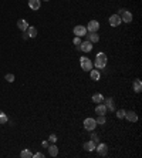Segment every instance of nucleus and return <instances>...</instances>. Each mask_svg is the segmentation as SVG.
I'll return each mask as SVG.
<instances>
[{
  "mask_svg": "<svg viewBox=\"0 0 142 158\" xmlns=\"http://www.w3.org/2000/svg\"><path fill=\"white\" fill-rule=\"evenodd\" d=\"M106 56H105V53H98L97 56H95V67L97 69H105V66H106Z\"/></svg>",
  "mask_w": 142,
  "mask_h": 158,
  "instance_id": "f257e3e1",
  "label": "nucleus"
},
{
  "mask_svg": "<svg viewBox=\"0 0 142 158\" xmlns=\"http://www.w3.org/2000/svg\"><path fill=\"white\" fill-rule=\"evenodd\" d=\"M118 16L121 17V21L122 23H131L132 21V13L131 12H128V10H119V13H118Z\"/></svg>",
  "mask_w": 142,
  "mask_h": 158,
  "instance_id": "f03ea898",
  "label": "nucleus"
},
{
  "mask_svg": "<svg viewBox=\"0 0 142 158\" xmlns=\"http://www.w3.org/2000/svg\"><path fill=\"white\" fill-rule=\"evenodd\" d=\"M80 63H81V69L84 71H91L92 70V63L88 57H81L80 58Z\"/></svg>",
  "mask_w": 142,
  "mask_h": 158,
  "instance_id": "7ed1b4c3",
  "label": "nucleus"
},
{
  "mask_svg": "<svg viewBox=\"0 0 142 158\" xmlns=\"http://www.w3.org/2000/svg\"><path fill=\"white\" fill-rule=\"evenodd\" d=\"M95 127H97V123H95L94 118H85V120H84V128H85L87 131H94Z\"/></svg>",
  "mask_w": 142,
  "mask_h": 158,
  "instance_id": "20e7f679",
  "label": "nucleus"
},
{
  "mask_svg": "<svg viewBox=\"0 0 142 158\" xmlns=\"http://www.w3.org/2000/svg\"><path fill=\"white\" fill-rule=\"evenodd\" d=\"M95 150H97V153L100 154V155H106L108 154V145L104 144V142H98L97 145H95Z\"/></svg>",
  "mask_w": 142,
  "mask_h": 158,
  "instance_id": "39448f33",
  "label": "nucleus"
},
{
  "mask_svg": "<svg viewBox=\"0 0 142 158\" xmlns=\"http://www.w3.org/2000/svg\"><path fill=\"white\" fill-rule=\"evenodd\" d=\"M77 49L81 50V52L89 53L91 50H92V43H91V41H84V43H81L80 46H77Z\"/></svg>",
  "mask_w": 142,
  "mask_h": 158,
  "instance_id": "423d86ee",
  "label": "nucleus"
},
{
  "mask_svg": "<svg viewBox=\"0 0 142 158\" xmlns=\"http://www.w3.org/2000/svg\"><path fill=\"white\" fill-rule=\"evenodd\" d=\"M74 34L77 36V37L87 36V27L85 26H75L74 27Z\"/></svg>",
  "mask_w": 142,
  "mask_h": 158,
  "instance_id": "0eeeda50",
  "label": "nucleus"
},
{
  "mask_svg": "<svg viewBox=\"0 0 142 158\" xmlns=\"http://www.w3.org/2000/svg\"><path fill=\"white\" fill-rule=\"evenodd\" d=\"M121 23H122V21H121V17H119L118 14H112V16L109 17V24H111V27H118Z\"/></svg>",
  "mask_w": 142,
  "mask_h": 158,
  "instance_id": "6e6552de",
  "label": "nucleus"
},
{
  "mask_svg": "<svg viewBox=\"0 0 142 158\" xmlns=\"http://www.w3.org/2000/svg\"><path fill=\"white\" fill-rule=\"evenodd\" d=\"M124 118H126L129 123H137V121H138V115H137L134 111H125Z\"/></svg>",
  "mask_w": 142,
  "mask_h": 158,
  "instance_id": "1a4fd4ad",
  "label": "nucleus"
},
{
  "mask_svg": "<svg viewBox=\"0 0 142 158\" xmlns=\"http://www.w3.org/2000/svg\"><path fill=\"white\" fill-rule=\"evenodd\" d=\"M98 29H100V23H98L97 20H91L88 23V26H87V32H89V33L97 32Z\"/></svg>",
  "mask_w": 142,
  "mask_h": 158,
  "instance_id": "9d476101",
  "label": "nucleus"
},
{
  "mask_svg": "<svg viewBox=\"0 0 142 158\" xmlns=\"http://www.w3.org/2000/svg\"><path fill=\"white\" fill-rule=\"evenodd\" d=\"M41 4V0H29V7L31 10H38Z\"/></svg>",
  "mask_w": 142,
  "mask_h": 158,
  "instance_id": "9b49d317",
  "label": "nucleus"
},
{
  "mask_svg": "<svg viewBox=\"0 0 142 158\" xmlns=\"http://www.w3.org/2000/svg\"><path fill=\"white\" fill-rule=\"evenodd\" d=\"M17 27L21 30V32H26V30H27V27H29V23H27L24 19H20V20L17 21Z\"/></svg>",
  "mask_w": 142,
  "mask_h": 158,
  "instance_id": "f8f14e48",
  "label": "nucleus"
},
{
  "mask_svg": "<svg viewBox=\"0 0 142 158\" xmlns=\"http://www.w3.org/2000/svg\"><path fill=\"white\" fill-rule=\"evenodd\" d=\"M95 113L98 114V115H105L106 113V107L104 104H98L95 107Z\"/></svg>",
  "mask_w": 142,
  "mask_h": 158,
  "instance_id": "ddd939ff",
  "label": "nucleus"
},
{
  "mask_svg": "<svg viewBox=\"0 0 142 158\" xmlns=\"http://www.w3.org/2000/svg\"><path fill=\"white\" fill-rule=\"evenodd\" d=\"M88 41H91L92 44H94V43H97V41H100V34H97V32L89 33V34H88Z\"/></svg>",
  "mask_w": 142,
  "mask_h": 158,
  "instance_id": "4468645a",
  "label": "nucleus"
},
{
  "mask_svg": "<svg viewBox=\"0 0 142 158\" xmlns=\"http://www.w3.org/2000/svg\"><path fill=\"white\" fill-rule=\"evenodd\" d=\"M104 101H105V107H106V110H111V111H114L115 110V104H114V100L112 98H104Z\"/></svg>",
  "mask_w": 142,
  "mask_h": 158,
  "instance_id": "2eb2a0df",
  "label": "nucleus"
},
{
  "mask_svg": "<svg viewBox=\"0 0 142 158\" xmlns=\"http://www.w3.org/2000/svg\"><path fill=\"white\" fill-rule=\"evenodd\" d=\"M95 145H97V144H95L94 141H88V142H85V144H84V150H85V151H88V153H91V151H94V150H95Z\"/></svg>",
  "mask_w": 142,
  "mask_h": 158,
  "instance_id": "dca6fc26",
  "label": "nucleus"
},
{
  "mask_svg": "<svg viewBox=\"0 0 142 158\" xmlns=\"http://www.w3.org/2000/svg\"><path fill=\"white\" fill-rule=\"evenodd\" d=\"M48 154H50L51 157H57V155H58V148H57V145H55V144L48 145Z\"/></svg>",
  "mask_w": 142,
  "mask_h": 158,
  "instance_id": "f3484780",
  "label": "nucleus"
},
{
  "mask_svg": "<svg viewBox=\"0 0 142 158\" xmlns=\"http://www.w3.org/2000/svg\"><path fill=\"white\" fill-rule=\"evenodd\" d=\"M92 101H94V103H97V104H100V103H102V101H104V95H102L101 93H95V94L92 95Z\"/></svg>",
  "mask_w": 142,
  "mask_h": 158,
  "instance_id": "a211bd4d",
  "label": "nucleus"
},
{
  "mask_svg": "<svg viewBox=\"0 0 142 158\" xmlns=\"http://www.w3.org/2000/svg\"><path fill=\"white\" fill-rule=\"evenodd\" d=\"M26 32H27V37H31V38H34L36 36H37V29H36V27H30V26H29Z\"/></svg>",
  "mask_w": 142,
  "mask_h": 158,
  "instance_id": "6ab92c4d",
  "label": "nucleus"
},
{
  "mask_svg": "<svg viewBox=\"0 0 142 158\" xmlns=\"http://www.w3.org/2000/svg\"><path fill=\"white\" fill-rule=\"evenodd\" d=\"M89 76H91V80H94V81H98L100 77H101V74H100L98 70H91L89 71Z\"/></svg>",
  "mask_w": 142,
  "mask_h": 158,
  "instance_id": "aec40b11",
  "label": "nucleus"
},
{
  "mask_svg": "<svg viewBox=\"0 0 142 158\" xmlns=\"http://www.w3.org/2000/svg\"><path fill=\"white\" fill-rule=\"evenodd\" d=\"M134 91H135V93H141L142 91L141 80H135V81H134Z\"/></svg>",
  "mask_w": 142,
  "mask_h": 158,
  "instance_id": "412c9836",
  "label": "nucleus"
},
{
  "mask_svg": "<svg viewBox=\"0 0 142 158\" xmlns=\"http://www.w3.org/2000/svg\"><path fill=\"white\" fill-rule=\"evenodd\" d=\"M7 121H9L7 114H4L3 111H0V124H1V125H4V124H7Z\"/></svg>",
  "mask_w": 142,
  "mask_h": 158,
  "instance_id": "4be33fe9",
  "label": "nucleus"
},
{
  "mask_svg": "<svg viewBox=\"0 0 142 158\" xmlns=\"http://www.w3.org/2000/svg\"><path fill=\"white\" fill-rule=\"evenodd\" d=\"M20 157L21 158H33V154H31V151H29V150H23V151L20 153Z\"/></svg>",
  "mask_w": 142,
  "mask_h": 158,
  "instance_id": "5701e85b",
  "label": "nucleus"
},
{
  "mask_svg": "<svg viewBox=\"0 0 142 158\" xmlns=\"http://www.w3.org/2000/svg\"><path fill=\"white\" fill-rule=\"evenodd\" d=\"M95 123L100 124V125L105 124V115H98V117H97V120H95Z\"/></svg>",
  "mask_w": 142,
  "mask_h": 158,
  "instance_id": "b1692460",
  "label": "nucleus"
},
{
  "mask_svg": "<svg viewBox=\"0 0 142 158\" xmlns=\"http://www.w3.org/2000/svg\"><path fill=\"white\" fill-rule=\"evenodd\" d=\"M4 80L9 81V83H13V81H14V74H12V73H10V74H6V76H4Z\"/></svg>",
  "mask_w": 142,
  "mask_h": 158,
  "instance_id": "393cba45",
  "label": "nucleus"
},
{
  "mask_svg": "<svg viewBox=\"0 0 142 158\" xmlns=\"http://www.w3.org/2000/svg\"><path fill=\"white\" fill-rule=\"evenodd\" d=\"M117 117H118V118H124L125 117V110H119V111H117Z\"/></svg>",
  "mask_w": 142,
  "mask_h": 158,
  "instance_id": "a878e982",
  "label": "nucleus"
},
{
  "mask_svg": "<svg viewBox=\"0 0 142 158\" xmlns=\"http://www.w3.org/2000/svg\"><path fill=\"white\" fill-rule=\"evenodd\" d=\"M91 137H92V138H91V141H94L95 144H98V142H100V137H98L97 134H92Z\"/></svg>",
  "mask_w": 142,
  "mask_h": 158,
  "instance_id": "bb28decb",
  "label": "nucleus"
},
{
  "mask_svg": "<svg viewBox=\"0 0 142 158\" xmlns=\"http://www.w3.org/2000/svg\"><path fill=\"white\" fill-rule=\"evenodd\" d=\"M72 43H74L75 46H80V44H81V40H80V37H77V36H75V37H74V40H72Z\"/></svg>",
  "mask_w": 142,
  "mask_h": 158,
  "instance_id": "cd10ccee",
  "label": "nucleus"
},
{
  "mask_svg": "<svg viewBox=\"0 0 142 158\" xmlns=\"http://www.w3.org/2000/svg\"><path fill=\"white\" fill-rule=\"evenodd\" d=\"M48 141H50V142H53V144H55V141H57V135L51 134V135L48 137Z\"/></svg>",
  "mask_w": 142,
  "mask_h": 158,
  "instance_id": "c85d7f7f",
  "label": "nucleus"
},
{
  "mask_svg": "<svg viewBox=\"0 0 142 158\" xmlns=\"http://www.w3.org/2000/svg\"><path fill=\"white\" fill-rule=\"evenodd\" d=\"M33 158H44V155L41 153H36V154H33Z\"/></svg>",
  "mask_w": 142,
  "mask_h": 158,
  "instance_id": "c756f323",
  "label": "nucleus"
},
{
  "mask_svg": "<svg viewBox=\"0 0 142 158\" xmlns=\"http://www.w3.org/2000/svg\"><path fill=\"white\" fill-rule=\"evenodd\" d=\"M41 145H43V148H48V141H43Z\"/></svg>",
  "mask_w": 142,
  "mask_h": 158,
  "instance_id": "7c9ffc66",
  "label": "nucleus"
},
{
  "mask_svg": "<svg viewBox=\"0 0 142 158\" xmlns=\"http://www.w3.org/2000/svg\"><path fill=\"white\" fill-rule=\"evenodd\" d=\"M44 1H50V0H44Z\"/></svg>",
  "mask_w": 142,
  "mask_h": 158,
  "instance_id": "2f4dec72",
  "label": "nucleus"
}]
</instances>
